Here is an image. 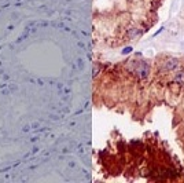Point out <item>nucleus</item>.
Instances as JSON below:
<instances>
[{
    "label": "nucleus",
    "mask_w": 184,
    "mask_h": 183,
    "mask_svg": "<svg viewBox=\"0 0 184 183\" xmlns=\"http://www.w3.org/2000/svg\"><path fill=\"white\" fill-rule=\"evenodd\" d=\"M135 72H136V75L139 76L140 79H146L148 76V73H150V66H148V64H146V62H139L136 69H135Z\"/></svg>",
    "instance_id": "obj_1"
},
{
    "label": "nucleus",
    "mask_w": 184,
    "mask_h": 183,
    "mask_svg": "<svg viewBox=\"0 0 184 183\" xmlns=\"http://www.w3.org/2000/svg\"><path fill=\"white\" fill-rule=\"evenodd\" d=\"M179 66H180V59H177V58H169V59H166V62H164V69L169 70V72L176 70Z\"/></svg>",
    "instance_id": "obj_2"
},
{
    "label": "nucleus",
    "mask_w": 184,
    "mask_h": 183,
    "mask_svg": "<svg viewBox=\"0 0 184 183\" xmlns=\"http://www.w3.org/2000/svg\"><path fill=\"white\" fill-rule=\"evenodd\" d=\"M175 81L177 84H184V70H179L175 76Z\"/></svg>",
    "instance_id": "obj_3"
}]
</instances>
